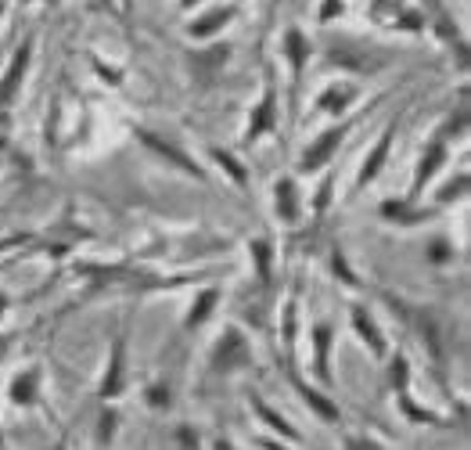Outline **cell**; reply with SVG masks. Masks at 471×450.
<instances>
[{
  "mask_svg": "<svg viewBox=\"0 0 471 450\" xmlns=\"http://www.w3.org/2000/svg\"><path fill=\"white\" fill-rule=\"evenodd\" d=\"M184 4H195V0H184Z\"/></svg>",
  "mask_w": 471,
  "mask_h": 450,
  "instance_id": "14",
  "label": "cell"
},
{
  "mask_svg": "<svg viewBox=\"0 0 471 450\" xmlns=\"http://www.w3.org/2000/svg\"><path fill=\"white\" fill-rule=\"evenodd\" d=\"M357 324H360V331L367 335V339H371V346H374V350H381V339H378V331L371 328V321H367V317L360 314V310H357Z\"/></svg>",
  "mask_w": 471,
  "mask_h": 450,
  "instance_id": "10",
  "label": "cell"
},
{
  "mask_svg": "<svg viewBox=\"0 0 471 450\" xmlns=\"http://www.w3.org/2000/svg\"><path fill=\"white\" fill-rule=\"evenodd\" d=\"M26 62H29V43L15 54V62H11V73H8V80L0 83V108H4L11 97H15V87H18V80L26 76Z\"/></svg>",
  "mask_w": 471,
  "mask_h": 450,
  "instance_id": "1",
  "label": "cell"
},
{
  "mask_svg": "<svg viewBox=\"0 0 471 450\" xmlns=\"http://www.w3.org/2000/svg\"><path fill=\"white\" fill-rule=\"evenodd\" d=\"M212 303H216V292H202V299H198V306L191 310V328L205 321V314L212 310Z\"/></svg>",
  "mask_w": 471,
  "mask_h": 450,
  "instance_id": "7",
  "label": "cell"
},
{
  "mask_svg": "<svg viewBox=\"0 0 471 450\" xmlns=\"http://www.w3.org/2000/svg\"><path fill=\"white\" fill-rule=\"evenodd\" d=\"M277 213H284V220H296V188H291V181H281L277 188Z\"/></svg>",
  "mask_w": 471,
  "mask_h": 450,
  "instance_id": "4",
  "label": "cell"
},
{
  "mask_svg": "<svg viewBox=\"0 0 471 450\" xmlns=\"http://www.w3.org/2000/svg\"><path fill=\"white\" fill-rule=\"evenodd\" d=\"M288 54H291V65H296V73H299L303 62H306V43H303L299 33H288Z\"/></svg>",
  "mask_w": 471,
  "mask_h": 450,
  "instance_id": "5",
  "label": "cell"
},
{
  "mask_svg": "<svg viewBox=\"0 0 471 450\" xmlns=\"http://www.w3.org/2000/svg\"><path fill=\"white\" fill-rule=\"evenodd\" d=\"M389 141H392V134H385V137L378 141V148H374L371 162H364V173H360V181H364V184H367V181H374V173L381 170V162H385V151H389Z\"/></svg>",
  "mask_w": 471,
  "mask_h": 450,
  "instance_id": "3",
  "label": "cell"
},
{
  "mask_svg": "<svg viewBox=\"0 0 471 450\" xmlns=\"http://www.w3.org/2000/svg\"><path fill=\"white\" fill-rule=\"evenodd\" d=\"M338 141H342V127H338V130H327V134L310 148V155L303 159V166H306V170H317V166H324L327 155H331V148H338Z\"/></svg>",
  "mask_w": 471,
  "mask_h": 450,
  "instance_id": "2",
  "label": "cell"
},
{
  "mask_svg": "<svg viewBox=\"0 0 471 450\" xmlns=\"http://www.w3.org/2000/svg\"><path fill=\"white\" fill-rule=\"evenodd\" d=\"M119 368H123V353L115 350V357H112V375H108V382H104V392H115V389H119Z\"/></svg>",
  "mask_w": 471,
  "mask_h": 450,
  "instance_id": "9",
  "label": "cell"
},
{
  "mask_svg": "<svg viewBox=\"0 0 471 450\" xmlns=\"http://www.w3.org/2000/svg\"><path fill=\"white\" fill-rule=\"evenodd\" d=\"M33 397V378H18L15 385V400H29Z\"/></svg>",
  "mask_w": 471,
  "mask_h": 450,
  "instance_id": "12",
  "label": "cell"
},
{
  "mask_svg": "<svg viewBox=\"0 0 471 450\" xmlns=\"http://www.w3.org/2000/svg\"><path fill=\"white\" fill-rule=\"evenodd\" d=\"M270 108H274V97H266V101H263V108H259V116H256V127H252V134H259V130L266 127V119H270Z\"/></svg>",
  "mask_w": 471,
  "mask_h": 450,
  "instance_id": "11",
  "label": "cell"
},
{
  "mask_svg": "<svg viewBox=\"0 0 471 450\" xmlns=\"http://www.w3.org/2000/svg\"><path fill=\"white\" fill-rule=\"evenodd\" d=\"M216 159H220V162H223V166H227V170H230L234 177H238V181H245V173H242V166H238V162H234L230 155H223V151H216Z\"/></svg>",
  "mask_w": 471,
  "mask_h": 450,
  "instance_id": "13",
  "label": "cell"
},
{
  "mask_svg": "<svg viewBox=\"0 0 471 450\" xmlns=\"http://www.w3.org/2000/svg\"><path fill=\"white\" fill-rule=\"evenodd\" d=\"M227 18H230V11H216V15H209V18L195 22V26H191V33H195V36H205V33H212L216 26H223Z\"/></svg>",
  "mask_w": 471,
  "mask_h": 450,
  "instance_id": "6",
  "label": "cell"
},
{
  "mask_svg": "<svg viewBox=\"0 0 471 450\" xmlns=\"http://www.w3.org/2000/svg\"><path fill=\"white\" fill-rule=\"evenodd\" d=\"M443 162V148H432V155H428V162H421V173H418V181L425 184L432 173H435V166Z\"/></svg>",
  "mask_w": 471,
  "mask_h": 450,
  "instance_id": "8",
  "label": "cell"
}]
</instances>
